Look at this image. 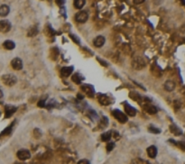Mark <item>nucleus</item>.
<instances>
[{"label": "nucleus", "instance_id": "nucleus-27", "mask_svg": "<svg viewBox=\"0 0 185 164\" xmlns=\"http://www.w3.org/2000/svg\"><path fill=\"white\" fill-rule=\"evenodd\" d=\"M77 164H91V162H90L88 160H85V159H84V160H81Z\"/></svg>", "mask_w": 185, "mask_h": 164}, {"label": "nucleus", "instance_id": "nucleus-11", "mask_svg": "<svg viewBox=\"0 0 185 164\" xmlns=\"http://www.w3.org/2000/svg\"><path fill=\"white\" fill-rule=\"evenodd\" d=\"M146 153H147V155H148L150 158L154 159V158H155L156 155H157V148H156L155 145L149 146V147L147 148V150H146Z\"/></svg>", "mask_w": 185, "mask_h": 164}, {"label": "nucleus", "instance_id": "nucleus-26", "mask_svg": "<svg viewBox=\"0 0 185 164\" xmlns=\"http://www.w3.org/2000/svg\"><path fill=\"white\" fill-rule=\"evenodd\" d=\"M70 36H71V38H72V40H73V41H74V42L76 43H80V40H79V39H78V38L76 37V36H75V35H73V34H71Z\"/></svg>", "mask_w": 185, "mask_h": 164}, {"label": "nucleus", "instance_id": "nucleus-9", "mask_svg": "<svg viewBox=\"0 0 185 164\" xmlns=\"http://www.w3.org/2000/svg\"><path fill=\"white\" fill-rule=\"evenodd\" d=\"M81 89H82V91H83L87 96H89L90 97H92L93 96H94V87H91V86H90V85H84V86L81 87Z\"/></svg>", "mask_w": 185, "mask_h": 164}, {"label": "nucleus", "instance_id": "nucleus-6", "mask_svg": "<svg viewBox=\"0 0 185 164\" xmlns=\"http://www.w3.org/2000/svg\"><path fill=\"white\" fill-rule=\"evenodd\" d=\"M11 23L8 20H1L0 21V32L3 33H6L11 30Z\"/></svg>", "mask_w": 185, "mask_h": 164}, {"label": "nucleus", "instance_id": "nucleus-13", "mask_svg": "<svg viewBox=\"0 0 185 164\" xmlns=\"http://www.w3.org/2000/svg\"><path fill=\"white\" fill-rule=\"evenodd\" d=\"M3 47H4L5 50L11 51V50L14 49V47H15V43H14L13 41H11V40H6V41L4 42V43H3Z\"/></svg>", "mask_w": 185, "mask_h": 164}, {"label": "nucleus", "instance_id": "nucleus-1", "mask_svg": "<svg viewBox=\"0 0 185 164\" xmlns=\"http://www.w3.org/2000/svg\"><path fill=\"white\" fill-rule=\"evenodd\" d=\"M1 80H2V82H3L5 86H7V87H13L14 85L16 84L17 78H16L14 75H13V74H5V75L2 76Z\"/></svg>", "mask_w": 185, "mask_h": 164}, {"label": "nucleus", "instance_id": "nucleus-33", "mask_svg": "<svg viewBox=\"0 0 185 164\" xmlns=\"http://www.w3.org/2000/svg\"><path fill=\"white\" fill-rule=\"evenodd\" d=\"M78 98H80V99H82V98H83V96H82L81 95H79V94H78Z\"/></svg>", "mask_w": 185, "mask_h": 164}, {"label": "nucleus", "instance_id": "nucleus-10", "mask_svg": "<svg viewBox=\"0 0 185 164\" xmlns=\"http://www.w3.org/2000/svg\"><path fill=\"white\" fill-rule=\"evenodd\" d=\"M125 111H126V115H128L129 116H135L136 115V109L135 107H133L132 106H130L129 104L125 105Z\"/></svg>", "mask_w": 185, "mask_h": 164}, {"label": "nucleus", "instance_id": "nucleus-28", "mask_svg": "<svg viewBox=\"0 0 185 164\" xmlns=\"http://www.w3.org/2000/svg\"><path fill=\"white\" fill-rule=\"evenodd\" d=\"M131 164H143V162H142V161H141L140 159H136V160H134V161L132 162V163Z\"/></svg>", "mask_w": 185, "mask_h": 164}, {"label": "nucleus", "instance_id": "nucleus-21", "mask_svg": "<svg viewBox=\"0 0 185 164\" xmlns=\"http://www.w3.org/2000/svg\"><path fill=\"white\" fill-rule=\"evenodd\" d=\"M148 130H149V132H151V133H153V134H160V132H161L160 129H158V128H156V127H155V126H153V125H151V126L148 128Z\"/></svg>", "mask_w": 185, "mask_h": 164}, {"label": "nucleus", "instance_id": "nucleus-7", "mask_svg": "<svg viewBox=\"0 0 185 164\" xmlns=\"http://www.w3.org/2000/svg\"><path fill=\"white\" fill-rule=\"evenodd\" d=\"M11 66L14 71H20L23 69V62L20 58H14L11 62Z\"/></svg>", "mask_w": 185, "mask_h": 164}, {"label": "nucleus", "instance_id": "nucleus-16", "mask_svg": "<svg viewBox=\"0 0 185 164\" xmlns=\"http://www.w3.org/2000/svg\"><path fill=\"white\" fill-rule=\"evenodd\" d=\"M145 110L149 114V115H155L157 113V108L155 106H152V105H145L144 106Z\"/></svg>", "mask_w": 185, "mask_h": 164}, {"label": "nucleus", "instance_id": "nucleus-14", "mask_svg": "<svg viewBox=\"0 0 185 164\" xmlns=\"http://www.w3.org/2000/svg\"><path fill=\"white\" fill-rule=\"evenodd\" d=\"M98 101L101 105L103 106H107L110 104V99L106 95H99L98 96Z\"/></svg>", "mask_w": 185, "mask_h": 164}, {"label": "nucleus", "instance_id": "nucleus-23", "mask_svg": "<svg viewBox=\"0 0 185 164\" xmlns=\"http://www.w3.org/2000/svg\"><path fill=\"white\" fill-rule=\"evenodd\" d=\"M37 33H38V30H37V28H35V27H33L29 32H28V36H34V35H36L37 34Z\"/></svg>", "mask_w": 185, "mask_h": 164}, {"label": "nucleus", "instance_id": "nucleus-4", "mask_svg": "<svg viewBox=\"0 0 185 164\" xmlns=\"http://www.w3.org/2000/svg\"><path fill=\"white\" fill-rule=\"evenodd\" d=\"M88 19H89V14L86 11H80L75 14V20L78 23H81V24L86 23Z\"/></svg>", "mask_w": 185, "mask_h": 164}, {"label": "nucleus", "instance_id": "nucleus-24", "mask_svg": "<svg viewBox=\"0 0 185 164\" xmlns=\"http://www.w3.org/2000/svg\"><path fill=\"white\" fill-rule=\"evenodd\" d=\"M115 147V144L114 143H108L107 145V152H111Z\"/></svg>", "mask_w": 185, "mask_h": 164}, {"label": "nucleus", "instance_id": "nucleus-15", "mask_svg": "<svg viewBox=\"0 0 185 164\" xmlns=\"http://www.w3.org/2000/svg\"><path fill=\"white\" fill-rule=\"evenodd\" d=\"M10 12V8L7 5H0V16L5 17L6 15H8Z\"/></svg>", "mask_w": 185, "mask_h": 164}, {"label": "nucleus", "instance_id": "nucleus-32", "mask_svg": "<svg viewBox=\"0 0 185 164\" xmlns=\"http://www.w3.org/2000/svg\"><path fill=\"white\" fill-rule=\"evenodd\" d=\"M3 96H4V94H3V91L0 89V98H2L3 97Z\"/></svg>", "mask_w": 185, "mask_h": 164}, {"label": "nucleus", "instance_id": "nucleus-25", "mask_svg": "<svg viewBox=\"0 0 185 164\" xmlns=\"http://www.w3.org/2000/svg\"><path fill=\"white\" fill-rule=\"evenodd\" d=\"M101 122H102V123H100V124H101V125H103L104 126H106V125H107V123H108V120H107V117H105V116H104V117H102Z\"/></svg>", "mask_w": 185, "mask_h": 164}, {"label": "nucleus", "instance_id": "nucleus-12", "mask_svg": "<svg viewBox=\"0 0 185 164\" xmlns=\"http://www.w3.org/2000/svg\"><path fill=\"white\" fill-rule=\"evenodd\" d=\"M73 71V68L72 67H63L62 70H61V75L62 77H69L72 75Z\"/></svg>", "mask_w": 185, "mask_h": 164}, {"label": "nucleus", "instance_id": "nucleus-20", "mask_svg": "<svg viewBox=\"0 0 185 164\" xmlns=\"http://www.w3.org/2000/svg\"><path fill=\"white\" fill-rule=\"evenodd\" d=\"M111 139V133L110 132H107L101 134V140L103 142H109V140Z\"/></svg>", "mask_w": 185, "mask_h": 164}, {"label": "nucleus", "instance_id": "nucleus-30", "mask_svg": "<svg viewBox=\"0 0 185 164\" xmlns=\"http://www.w3.org/2000/svg\"><path fill=\"white\" fill-rule=\"evenodd\" d=\"M38 106H41V107H42V106H43H43H45V101H44V100L40 101V102L38 103Z\"/></svg>", "mask_w": 185, "mask_h": 164}, {"label": "nucleus", "instance_id": "nucleus-2", "mask_svg": "<svg viewBox=\"0 0 185 164\" xmlns=\"http://www.w3.org/2000/svg\"><path fill=\"white\" fill-rule=\"evenodd\" d=\"M112 114H113L114 117H115L119 123L125 124V123L127 122V116H126V115H125L122 111H120V110H118V109H116V110L113 111Z\"/></svg>", "mask_w": 185, "mask_h": 164}, {"label": "nucleus", "instance_id": "nucleus-29", "mask_svg": "<svg viewBox=\"0 0 185 164\" xmlns=\"http://www.w3.org/2000/svg\"><path fill=\"white\" fill-rule=\"evenodd\" d=\"M145 0H134V3L136 4V5H140V4H142V3H144Z\"/></svg>", "mask_w": 185, "mask_h": 164}, {"label": "nucleus", "instance_id": "nucleus-5", "mask_svg": "<svg viewBox=\"0 0 185 164\" xmlns=\"http://www.w3.org/2000/svg\"><path fill=\"white\" fill-rule=\"evenodd\" d=\"M16 155H17V158L19 160H21V161H26V160L31 158V153L28 150H25V149L19 150L17 152Z\"/></svg>", "mask_w": 185, "mask_h": 164}, {"label": "nucleus", "instance_id": "nucleus-18", "mask_svg": "<svg viewBox=\"0 0 185 164\" xmlns=\"http://www.w3.org/2000/svg\"><path fill=\"white\" fill-rule=\"evenodd\" d=\"M72 80L75 84H81V81L83 80V77H81V75L79 74V73H75V74L72 75Z\"/></svg>", "mask_w": 185, "mask_h": 164}, {"label": "nucleus", "instance_id": "nucleus-31", "mask_svg": "<svg viewBox=\"0 0 185 164\" xmlns=\"http://www.w3.org/2000/svg\"><path fill=\"white\" fill-rule=\"evenodd\" d=\"M63 3H64V0H56V4H57V5H59L60 6H61V5H63Z\"/></svg>", "mask_w": 185, "mask_h": 164}, {"label": "nucleus", "instance_id": "nucleus-17", "mask_svg": "<svg viewBox=\"0 0 185 164\" xmlns=\"http://www.w3.org/2000/svg\"><path fill=\"white\" fill-rule=\"evenodd\" d=\"M164 88L166 91H174V88H175V83L172 80H167V81L164 83Z\"/></svg>", "mask_w": 185, "mask_h": 164}, {"label": "nucleus", "instance_id": "nucleus-22", "mask_svg": "<svg viewBox=\"0 0 185 164\" xmlns=\"http://www.w3.org/2000/svg\"><path fill=\"white\" fill-rule=\"evenodd\" d=\"M171 130H172V132L174 134H176V135H180L182 133H181V130H179L175 125H172L171 126Z\"/></svg>", "mask_w": 185, "mask_h": 164}, {"label": "nucleus", "instance_id": "nucleus-8", "mask_svg": "<svg viewBox=\"0 0 185 164\" xmlns=\"http://www.w3.org/2000/svg\"><path fill=\"white\" fill-rule=\"evenodd\" d=\"M105 42H106V39L104 36L102 35H99V36H97L94 41H93V44L97 47V48H100L102 47L104 44H105Z\"/></svg>", "mask_w": 185, "mask_h": 164}, {"label": "nucleus", "instance_id": "nucleus-3", "mask_svg": "<svg viewBox=\"0 0 185 164\" xmlns=\"http://www.w3.org/2000/svg\"><path fill=\"white\" fill-rule=\"evenodd\" d=\"M132 66L135 70H142L145 66V62L141 57H136L132 62Z\"/></svg>", "mask_w": 185, "mask_h": 164}, {"label": "nucleus", "instance_id": "nucleus-19", "mask_svg": "<svg viewBox=\"0 0 185 164\" xmlns=\"http://www.w3.org/2000/svg\"><path fill=\"white\" fill-rule=\"evenodd\" d=\"M73 5L76 9H81L85 5V0H74Z\"/></svg>", "mask_w": 185, "mask_h": 164}]
</instances>
